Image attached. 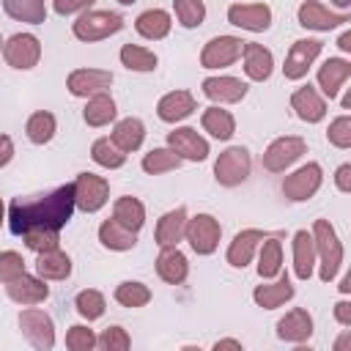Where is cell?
<instances>
[{"label":"cell","mask_w":351,"mask_h":351,"mask_svg":"<svg viewBox=\"0 0 351 351\" xmlns=\"http://www.w3.org/2000/svg\"><path fill=\"white\" fill-rule=\"evenodd\" d=\"M96 346L104 348V351H126V348L132 346V340H129V335H126L123 326H107V329L96 337Z\"/></svg>","instance_id":"f6af8a7d"},{"label":"cell","mask_w":351,"mask_h":351,"mask_svg":"<svg viewBox=\"0 0 351 351\" xmlns=\"http://www.w3.org/2000/svg\"><path fill=\"white\" fill-rule=\"evenodd\" d=\"M335 318H337L343 326H351V304H348V302H337V304H335Z\"/></svg>","instance_id":"db71d44e"},{"label":"cell","mask_w":351,"mask_h":351,"mask_svg":"<svg viewBox=\"0 0 351 351\" xmlns=\"http://www.w3.org/2000/svg\"><path fill=\"white\" fill-rule=\"evenodd\" d=\"M96 346V335L88 326H71L66 332V348L71 351H90Z\"/></svg>","instance_id":"681fc988"},{"label":"cell","mask_w":351,"mask_h":351,"mask_svg":"<svg viewBox=\"0 0 351 351\" xmlns=\"http://www.w3.org/2000/svg\"><path fill=\"white\" fill-rule=\"evenodd\" d=\"M143 137H145V126H143V121L140 118H123V121H118L115 123V129H112V143L121 148V151H137L140 145H143Z\"/></svg>","instance_id":"f546056e"},{"label":"cell","mask_w":351,"mask_h":351,"mask_svg":"<svg viewBox=\"0 0 351 351\" xmlns=\"http://www.w3.org/2000/svg\"><path fill=\"white\" fill-rule=\"evenodd\" d=\"M74 307H77V313H80L82 318L96 321V318H101V315H104V307H107V304H104V296H101L99 291L88 288V291H80V293H77Z\"/></svg>","instance_id":"7bdbcfd3"},{"label":"cell","mask_w":351,"mask_h":351,"mask_svg":"<svg viewBox=\"0 0 351 351\" xmlns=\"http://www.w3.org/2000/svg\"><path fill=\"white\" fill-rule=\"evenodd\" d=\"M228 22L236 27L252 30V33H263L271 25V8L263 3H244V5L236 3L228 8Z\"/></svg>","instance_id":"4fadbf2b"},{"label":"cell","mask_w":351,"mask_h":351,"mask_svg":"<svg viewBox=\"0 0 351 351\" xmlns=\"http://www.w3.org/2000/svg\"><path fill=\"white\" fill-rule=\"evenodd\" d=\"M241 55H244V71L250 80L255 82H263L271 77V66H274V58L266 47L255 44V41H244L241 47Z\"/></svg>","instance_id":"44dd1931"},{"label":"cell","mask_w":351,"mask_h":351,"mask_svg":"<svg viewBox=\"0 0 351 351\" xmlns=\"http://www.w3.org/2000/svg\"><path fill=\"white\" fill-rule=\"evenodd\" d=\"M321 41L318 38H299L291 44V52L285 58V66H282V74L285 80H302L310 69V63L321 55Z\"/></svg>","instance_id":"7c38bea8"},{"label":"cell","mask_w":351,"mask_h":351,"mask_svg":"<svg viewBox=\"0 0 351 351\" xmlns=\"http://www.w3.org/2000/svg\"><path fill=\"white\" fill-rule=\"evenodd\" d=\"M19 274H25V258L11 250L0 252V282H11Z\"/></svg>","instance_id":"c3c4849f"},{"label":"cell","mask_w":351,"mask_h":351,"mask_svg":"<svg viewBox=\"0 0 351 351\" xmlns=\"http://www.w3.org/2000/svg\"><path fill=\"white\" fill-rule=\"evenodd\" d=\"M200 123H203V129H206L211 137H217V140H230L233 132H236L233 115H230L228 110H219V107H208V110L203 112Z\"/></svg>","instance_id":"d590c367"},{"label":"cell","mask_w":351,"mask_h":351,"mask_svg":"<svg viewBox=\"0 0 351 351\" xmlns=\"http://www.w3.org/2000/svg\"><path fill=\"white\" fill-rule=\"evenodd\" d=\"M186 271H189L186 255L178 247H162V252L156 258V274L170 285H181L186 280Z\"/></svg>","instance_id":"7402d4cb"},{"label":"cell","mask_w":351,"mask_h":351,"mask_svg":"<svg viewBox=\"0 0 351 351\" xmlns=\"http://www.w3.org/2000/svg\"><path fill=\"white\" fill-rule=\"evenodd\" d=\"M291 107H293V112H296L302 121H307V123H318V121L326 115V101L318 96V90H315L310 82L293 90Z\"/></svg>","instance_id":"ac0fdd59"},{"label":"cell","mask_w":351,"mask_h":351,"mask_svg":"<svg viewBox=\"0 0 351 351\" xmlns=\"http://www.w3.org/2000/svg\"><path fill=\"white\" fill-rule=\"evenodd\" d=\"M0 222H3V200H0Z\"/></svg>","instance_id":"6125c7cd"},{"label":"cell","mask_w":351,"mask_h":351,"mask_svg":"<svg viewBox=\"0 0 351 351\" xmlns=\"http://www.w3.org/2000/svg\"><path fill=\"white\" fill-rule=\"evenodd\" d=\"M170 14L167 11H162V8H151V11H143L140 16H137V22H134V27H137V33L143 36V38H151V41H156V38H165L167 33H170Z\"/></svg>","instance_id":"d6a6232c"},{"label":"cell","mask_w":351,"mask_h":351,"mask_svg":"<svg viewBox=\"0 0 351 351\" xmlns=\"http://www.w3.org/2000/svg\"><path fill=\"white\" fill-rule=\"evenodd\" d=\"M3 58L14 69H33L41 58V44L30 33H16L3 44Z\"/></svg>","instance_id":"ba28073f"},{"label":"cell","mask_w":351,"mask_h":351,"mask_svg":"<svg viewBox=\"0 0 351 351\" xmlns=\"http://www.w3.org/2000/svg\"><path fill=\"white\" fill-rule=\"evenodd\" d=\"M250 151L241 145H233L228 151L219 154V159L214 162V178L222 186H236L250 176Z\"/></svg>","instance_id":"277c9868"},{"label":"cell","mask_w":351,"mask_h":351,"mask_svg":"<svg viewBox=\"0 0 351 351\" xmlns=\"http://www.w3.org/2000/svg\"><path fill=\"white\" fill-rule=\"evenodd\" d=\"M181 165V156L173 151V148H154L143 156V170L151 173V176H159V173H167V170H176Z\"/></svg>","instance_id":"ab89813d"},{"label":"cell","mask_w":351,"mask_h":351,"mask_svg":"<svg viewBox=\"0 0 351 351\" xmlns=\"http://www.w3.org/2000/svg\"><path fill=\"white\" fill-rule=\"evenodd\" d=\"M307 151V143L302 140V137H277L269 148H266V154H263V167L269 170V173H282L288 165H293L302 154Z\"/></svg>","instance_id":"9c48e42d"},{"label":"cell","mask_w":351,"mask_h":351,"mask_svg":"<svg viewBox=\"0 0 351 351\" xmlns=\"http://www.w3.org/2000/svg\"><path fill=\"white\" fill-rule=\"evenodd\" d=\"M255 304L263 307V310H274L280 304H285L288 299H293V285L288 280V274H282L277 282H269V285H258L255 293H252Z\"/></svg>","instance_id":"4316f807"},{"label":"cell","mask_w":351,"mask_h":351,"mask_svg":"<svg viewBox=\"0 0 351 351\" xmlns=\"http://www.w3.org/2000/svg\"><path fill=\"white\" fill-rule=\"evenodd\" d=\"M123 27V16L115 11H85L74 22V36L80 41H101Z\"/></svg>","instance_id":"3957f363"},{"label":"cell","mask_w":351,"mask_h":351,"mask_svg":"<svg viewBox=\"0 0 351 351\" xmlns=\"http://www.w3.org/2000/svg\"><path fill=\"white\" fill-rule=\"evenodd\" d=\"M337 47H340L343 52H351V33H348V30H346V33L337 38Z\"/></svg>","instance_id":"11a10c76"},{"label":"cell","mask_w":351,"mask_h":351,"mask_svg":"<svg viewBox=\"0 0 351 351\" xmlns=\"http://www.w3.org/2000/svg\"><path fill=\"white\" fill-rule=\"evenodd\" d=\"M313 244H315V258L321 261V280L324 282L335 280V274L343 263V244L337 241V233L329 225V219H315Z\"/></svg>","instance_id":"7a4b0ae2"},{"label":"cell","mask_w":351,"mask_h":351,"mask_svg":"<svg viewBox=\"0 0 351 351\" xmlns=\"http://www.w3.org/2000/svg\"><path fill=\"white\" fill-rule=\"evenodd\" d=\"M326 140H329L335 148H348V145H351V118H348V115L335 118V121L329 123Z\"/></svg>","instance_id":"7dc6e473"},{"label":"cell","mask_w":351,"mask_h":351,"mask_svg":"<svg viewBox=\"0 0 351 351\" xmlns=\"http://www.w3.org/2000/svg\"><path fill=\"white\" fill-rule=\"evenodd\" d=\"M19 329L30 340V346L38 351H49L55 346V326L44 310H36V307L22 310L19 313Z\"/></svg>","instance_id":"52a82bcc"},{"label":"cell","mask_w":351,"mask_h":351,"mask_svg":"<svg viewBox=\"0 0 351 351\" xmlns=\"http://www.w3.org/2000/svg\"><path fill=\"white\" fill-rule=\"evenodd\" d=\"M74 208V184H63L47 195L14 197L8 206V228L16 236H25L27 230H60Z\"/></svg>","instance_id":"6da1fadb"},{"label":"cell","mask_w":351,"mask_h":351,"mask_svg":"<svg viewBox=\"0 0 351 351\" xmlns=\"http://www.w3.org/2000/svg\"><path fill=\"white\" fill-rule=\"evenodd\" d=\"M36 271H38L41 280H66L71 274V258L66 252H60V250L38 252Z\"/></svg>","instance_id":"f1b7e54d"},{"label":"cell","mask_w":351,"mask_h":351,"mask_svg":"<svg viewBox=\"0 0 351 351\" xmlns=\"http://www.w3.org/2000/svg\"><path fill=\"white\" fill-rule=\"evenodd\" d=\"M112 219L118 222V225H123L126 230H132V233H137L140 228H143V222H145V208H143V203L137 200V197H118L115 200V206H112Z\"/></svg>","instance_id":"4dcf8cb0"},{"label":"cell","mask_w":351,"mask_h":351,"mask_svg":"<svg viewBox=\"0 0 351 351\" xmlns=\"http://www.w3.org/2000/svg\"><path fill=\"white\" fill-rule=\"evenodd\" d=\"M115 101L107 96V93H93L90 99H88V104H85V112H82V118H85V123L88 126H107L112 118H115Z\"/></svg>","instance_id":"e575fe53"},{"label":"cell","mask_w":351,"mask_h":351,"mask_svg":"<svg viewBox=\"0 0 351 351\" xmlns=\"http://www.w3.org/2000/svg\"><path fill=\"white\" fill-rule=\"evenodd\" d=\"M203 93L211 101L233 104L247 96V82H241L236 77H208V80H203Z\"/></svg>","instance_id":"ffe728a7"},{"label":"cell","mask_w":351,"mask_h":351,"mask_svg":"<svg viewBox=\"0 0 351 351\" xmlns=\"http://www.w3.org/2000/svg\"><path fill=\"white\" fill-rule=\"evenodd\" d=\"M25 132H27V137H30L36 145L49 143L52 134H55V115H52V112H44V110H41V112H33V115L27 118Z\"/></svg>","instance_id":"60d3db41"},{"label":"cell","mask_w":351,"mask_h":351,"mask_svg":"<svg viewBox=\"0 0 351 351\" xmlns=\"http://www.w3.org/2000/svg\"><path fill=\"white\" fill-rule=\"evenodd\" d=\"M99 241H101L107 250L123 252V250H132V247L137 244V233L126 230V228L118 225L115 219H104L101 228H99Z\"/></svg>","instance_id":"836d02e7"},{"label":"cell","mask_w":351,"mask_h":351,"mask_svg":"<svg viewBox=\"0 0 351 351\" xmlns=\"http://www.w3.org/2000/svg\"><path fill=\"white\" fill-rule=\"evenodd\" d=\"M318 186H321V165L318 162H307L296 173L285 176L282 195L288 200H307V197H313L318 192Z\"/></svg>","instance_id":"30bf717a"},{"label":"cell","mask_w":351,"mask_h":351,"mask_svg":"<svg viewBox=\"0 0 351 351\" xmlns=\"http://www.w3.org/2000/svg\"><path fill=\"white\" fill-rule=\"evenodd\" d=\"M340 291H343V293H348V291H351V277H348V274L340 280Z\"/></svg>","instance_id":"6f0895ef"},{"label":"cell","mask_w":351,"mask_h":351,"mask_svg":"<svg viewBox=\"0 0 351 351\" xmlns=\"http://www.w3.org/2000/svg\"><path fill=\"white\" fill-rule=\"evenodd\" d=\"M173 5H176V16L184 27H197L206 19L203 0H173Z\"/></svg>","instance_id":"ee69618b"},{"label":"cell","mask_w":351,"mask_h":351,"mask_svg":"<svg viewBox=\"0 0 351 351\" xmlns=\"http://www.w3.org/2000/svg\"><path fill=\"white\" fill-rule=\"evenodd\" d=\"M22 239H25V244H27L33 252L58 250V244H60V239H58V230H27Z\"/></svg>","instance_id":"bcb514c9"},{"label":"cell","mask_w":351,"mask_h":351,"mask_svg":"<svg viewBox=\"0 0 351 351\" xmlns=\"http://www.w3.org/2000/svg\"><path fill=\"white\" fill-rule=\"evenodd\" d=\"M184 236H186V241L192 244V250L197 255H211L217 250V244H219L222 228H219V222L211 214H197V217L186 219Z\"/></svg>","instance_id":"8992f818"},{"label":"cell","mask_w":351,"mask_h":351,"mask_svg":"<svg viewBox=\"0 0 351 351\" xmlns=\"http://www.w3.org/2000/svg\"><path fill=\"white\" fill-rule=\"evenodd\" d=\"M118 3H121V5H132L134 0H118Z\"/></svg>","instance_id":"94428289"},{"label":"cell","mask_w":351,"mask_h":351,"mask_svg":"<svg viewBox=\"0 0 351 351\" xmlns=\"http://www.w3.org/2000/svg\"><path fill=\"white\" fill-rule=\"evenodd\" d=\"M351 77V63L348 60H343V58H329L321 69H318V85H321V90L332 99V96H337V90L343 88V82Z\"/></svg>","instance_id":"484cf974"},{"label":"cell","mask_w":351,"mask_h":351,"mask_svg":"<svg viewBox=\"0 0 351 351\" xmlns=\"http://www.w3.org/2000/svg\"><path fill=\"white\" fill-rule=\"evenodd\" d=\"M313 263H315V244L313 236L307 230H296L293 233V271L299 280H310L313 274Z\"/></svg>","instance_id":"83f0119b"},{"label":"cell","mask_w":351,"mask_h":351,"mask_svg":"<svg viewBox=\"0 0 351 351\" xmlns=\"http://www.w3.org/2000/svg\"><path fill=\"white\" fill-rule=\"evenodd\" d=\"M282 269V247H280V239L271 236V239H263L261 241V255H258V274L263 280L280 274Z\"/></svg>","instance_id":"8d00e7d4"},{"label":"cell","mask_w":351,"mask_h":351,"mask_svg":"<svg viewBox=\"0 0 351 351\" xmlns=\"http://www.w3.org/2000/svg\"><path fill=\"white\" fill-rule=\"evenodd\" d=\"M332 3L340 5V8H348V5H351V0H332Z\"/></svg>","instance_id":"91938a15"},{"label":"cell","mask_w":351,"mask_h":351,"mask_svg":"<svg viewBox=\"0 0 351 351\" xmlns=\"http://www.w3.org/2000/svg\"><path fill=\"white\" fill-rule=\"evenodd\" d=\"M0 44H3V41H0Z\"/></svg>","instance_id":"be15d7a7"},{"label":"cell","mask_w":351,"mask_h":351,"mask_svg":"<svg viewBox=\"0 0 351 351\" xmlns=\"http://www.w3.org/2000/svg\"><path fill=\"white\" fill-rule=\"evenodd\" d=\"M11 156H14V143L8 134H0V167H5L11 162Z\"/></svg>","instance_id":"f5cc1de1"},{"label":"cell","mask_w":351,"mask_h":351,"mask_svg":"<svg viewBox=\"0 0 351 351\" xmlns=\"http://www.w3.org/2000/svg\"><path fill=\"white\" fill-rule=\"evenodd\" d=\"M110 197V184L96 173H80L74 181V206L85 214L99 211Z\"/></svg>","instance_id":"5b68a950"},{"label":"cell","mask_w":351,"mask_h":351,"mask_svg":"<svg viewBox=\"0 0 351 351\" xmlns=\"http://www.w3.org/2000/svg\"><path fill=\"white\" fill-rule=\"evenodd\" d=\"M313 335V318L304 307H293L277 321V337L288 343H304Z\"/></svg>","instance_id":"e0dca14e"},{"label":"cell","mask_w":351,"mask_h":351,"mask_svg":"<svg viewBox=\"0 0 351 351\" xmlns=\"http://www.w3.org/2000/svg\"><path fill=\"white\" fill-rule=\"evenodd\" d=\"M3 8L16 22H27V25L47 22V3L44 0H3Z\"/></svg>","instance_id":"1f68e13d"},{"label":"cell","mask_w":351,"mask_h":351,"mask_svg":"<svg viewBox=\"0 0 351 351\" xmlns=\"http://www.w3.org/2000/svg\"><path fill=\"white\" fill-rule=\"evenodd\" d=\"M121 63L132 71H154L156 69V55L145 47L137 44H123L121 47Z\"/></svg>","instance_id":"74e56055"},{"label":"cell","mask_w":351,"mask_h":351,"mask_svg":"<svg viewBox=\"0 0 351 351\" xmlns=\"http://www.w3.org/2000/svg\"><path fill=\"white\" fill-rule=\"evenodd\" d=\"M115 302L123 304V307H143V304L151 302V291H148V285H143V282L126 280V282H121V285L115 288Z\"/></svg>","instance_id":"b9f144b4"},{"label":"cell","mask_w":351,"mask_h":351,"mask_svg":"<svg viewBox=\"0 0 351 351\" xmlns=\"http://www.w3.org/2000/svg\"><path fill=\"white\" fill-rule=\"evenodd\" d=\"M112 85V74L104 69H77L69 74L66 88L71 90V96H93V93H104Z\"/></svg>","instance_id":"5bb4252c"},{"label":"cell","mask_w":351,"mask_h":351,"mask_svg":"<svg viewBox=\"0 0 351 351\" xmlns=\"http://www.w3.org/2000/svg\"><path fill=\"white\" fill-rule=\"evenodd\" d=\"M351 16L343 11V14H335L329 11L326 5H321L318 0H307L299 5V25L302 27H310V30H332L337 25H346Z\"/></svg>","instance_id":"2e32d148"},{"label":"cell","mask_w":351,"mask_h":351,"mask_svg":"<svg viewBox=\"0 0 351 351\" xmlns=\"http://www.w3.org/2000/svg\"><path fill=\"white\" fill-rule=\"evenodd\" d=\"M192 110H195V96L189 90H173V93L162 96L159 104H156L159 118L167 121V123L184 121L186 115H192Z\"/></svg>","instance_id":"d4e9b609"},{"label":"cell","mask_w":351,"mask_h":351,"mask_svg":"<svg viewBox=\"0 0 351 351\" xmlns=\"http://www.w3.org/2000/svg\"><path fill=\"white\" fill-rule=\"evenodd\" d=\"M241 47L244 41L236 38V36H217L211 38L203 52H200V66L203 69H222V66H230L239 55H241Z\"/></svg>","instance_id":"8fae6325"},{"label":"cell","mask_w":351,"mask_h":351,"mask_svg":"<svg viewBox=\"0 0 351 351\" xmlns=\"http://www.w3.org/2000/svg\"><path fill=\"white\" fill-rule=\"evenodd\" d=\"M90 156H93L96 165H101V167H107V170H115V167H121V165L126 162V151H121L110 137L96 140L93 148H90Z\"/></svg>","instance_id":"f35d334b"},{"label":"cell","mask_w":351,"mask_h":351,"mask_svg":"<svg viewBox=\"0 0 351 351\" xmlns=\"http://www.w3.org/2000/svg\"><path fill=\"white\" fill-rule=\"evenodd\" d=\"M167 145L181 156V159H189V162H203L208 156V143L197 134V129L192 126H181V129H173L167 134Z\"/></svg>","instance_id":"9a60e30c"},{"label":"cell","mask_w":351,"mask_h":351,"mask_svg":"<svg viewBox=\"0 0 351 351\" xmlns=\"http://www.w3.org/2000/svg\"><path fill=\"white\" fill-rule=\"evenodd\" d=\"M96 0H52V5H55V11L60 14V16H69V14H77V11H85V8H90Z\"/></svg>","instance_id":"f907efd6"},{"label":"cell","mask_w":351,"mask_h":351,"mask_svg":"<svg viewBox=\"0 0 351 351\" xmlns=\"http://www.w3.org/2000/svg\"><path fill=\"white\" fill-rule=\"evenodd\" d=\"M335 181H337V189L340 192H351V165H340Z\"/></svg>","instance_id":"816d5d0a"},{"label":"cell","mask_w":351,"mask_h":351,"mask_svg":"<svg viewBox=\"0 0 351 351\" xmlns=\"http://www.w3.org/2000/svg\"><path fill=\"white\" fill-rule=\"evenodd\" d=\"M5 291H8V296H11L16 304H41V302L49 296L47 282L38 280V277H30V274L14 277L11 282H5Z\"/></svg>","instance_id":"d6986e66"},{"label":"cell","mask_w":351,"mask_h":351,"mask_svg":"<svg viewBox=\"0 0 351 351\" xmlns=\"http://www.w3.org/2000/svg\"><path fill=\"white\" fill-rule=\"evenodd\" d=\"M348 340H351V335L346 332V335H343V337H340V340L335 343V348H337V351H340V348H346V346H348Z\"/></svg>","instance_id":"680465c9"},{"label":"cell","mask_w":351,"mask_h":351,"mask_svg":"<svg viewBox=\"0 0 351 351\" xmlns=\"http://www.w3.org/2000/svg\"><path fill=\"white\" fill-rule=\"evenodd\" d=\"M214 348H217V351H219V348H241V343H239V340H219Z\"/></svg>","instance_id":"9f6ffc18"},{"label":"cell","mask_w":351,"mask_h":351,"mask_svg":"<svg viewBox=\"0 0 351 351\" xmlns=\"http://www.w3.org/2000/svg\"><path fill=\"white\" fill-rule=\"evenodd\" d=\"M186 230V208L178 206L167 214H162V219L156 222V244L159 247H176L184 239Z\"/></svg>","instance_id":"603a6c76"},{"label":"cell","mask_w":351,"mask_h":351,"mask_svg":"<svg viewBox=\"0 0 351 351\" xmlns=\"http://www.w3.org/2000/svg\"><path fill=\"white\" fill-rule=\"evenodd\" d=\"M263 239H266L263 230H241V233H236V239L228 247V263L236 266V269H244L252 261V255H255V250H258V244Z\"/></svg>","instance_id":"cb8c5ba5"}]
</instances>
